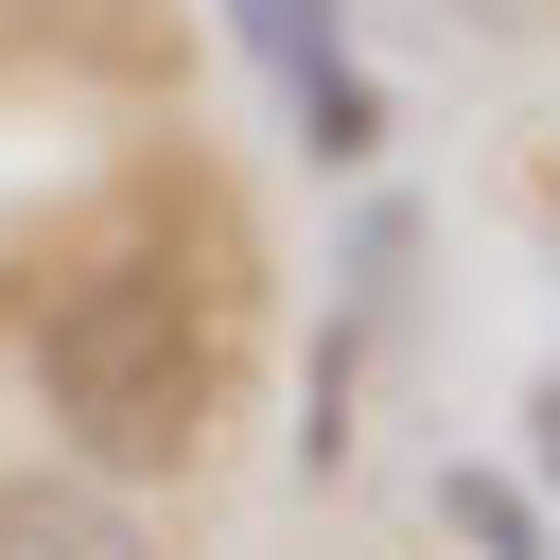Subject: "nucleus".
Masks as SVG:
<instances>
[{
	"label": "nucleus",
	"mask_w": 560,
	"mask_h": 560,
	"mask_svg": "<svg viewBox=\"0 0 560 560\" xmlns=\"http://www.w3.org/2000/svg\"><path fill=\"white\" fill-rule=\"evenodd\" d=\"M0 560H158V525L105 472H0Z\"/></svg>",
	"instance_id": "3"
},
{
	"label": "nucleus",
	"mask_w": 560,
	"mask_h": 560,
	"mask_svg": "<svg viewBox=\"0 0 560 560\" xmlns=\"http://www.w3.org/2000/svg\"><path fill=\"white\" fill-rule=\"evenodd\" d=\"M18 368H35V402H52V438H70V472L122 490V472H192V455H210L228 315H210V280H192L175 245H88V262L35 298Z\"/></svg>",
	"instance_id": "1"
},
{
	"label": "nucleus",
	"mask_w": 560,
	"mask_h": 560,
	"mask_svg": "<svg viewBox=\"0 0 560 560\" xmlns=\"http://www.w3.org/2000/svg\"><path fill=\"white\" fill-rule=\"evenodd\" d=\"M228 35L280 70V105H298V140H315L332 175L385 140V105H368V70H350V0H228Z\"/></svg>",
	"instance_id": "2"
},
{
	"label": "nucleus",
	"mask_w": 560,
	"mask_h": 560,
	"mask_svg": "<svg viewBox=\"0 0 560 560\" xmlns=\"http://www.w3.org/2000/svg\"><path fill=\"white\" fill-rule=\"evenodd\" d=\"M525 455H542V490H560V368H542V402H525Z\"/></svg>",
	"instance_id": "5"
},
{
	"label": "nucleus",
	"mask_w": 560,
	"mask_h": 560,
	"mask_svg": "<svg viewBox=\"0 0 560 560\" xmlns=\"http://www.w3.org/2000/svg\"><path fill=\"white\" fill-rule=\"evenodd\" d=\"M438 525L472 560H542V490H508V472H438Z\"/></svg>",
	"instance_id": "4"
}]
</instances>
